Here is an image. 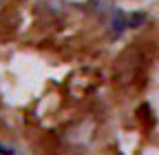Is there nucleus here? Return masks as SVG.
<instances>
[{
	"mask_svg": "<svg viewBox=\"0 0 159 155\" xmlns=\"http://www.w3.org/2000/svg\"><path fill=\"white\" fill-rule=\"evenodd\" d=\"M0 7H2V0H0Z\"/></svg>",
	"mask_w": 159,
	"mask_h": 155,
	"instance_id": "obj_4",
	"label": "nucleus"
},
{
	"mask_svg": "<svg viewBox=\"0 0 159 155\" xmlns=\"http://www.w3.org/2000/svg\"><path fill=\"white\" fill-rule=\"evenodd\" d=\"M126 29H128V25H126V13H124L122 9H115V11H113V18H111V35H113V38H119Z\"/></svg>",
	"mask_w": 159,
	"mask_h": 155,
	"instance_id": "obj_1",
	"label": "nucleus"
},
{
	"mask_svg": "<svg viewBox=\"0 0 159 155\" xmlns=\"http://www.w3.org/2000/svg\"><path fill=\"white\" fill-rule=\"evenodd\" d=\"M0 155H18V153H16L13 146H7V144L0 142Z\"/></svg>",
	"mask_w": 159,
	"mask_h": 155,
	"instance_id": "obj_3",
	"label": "nucleus"
},
{
	"mask_svg": "<svg viewBox=\"0 0 159 155\" xmlns=\"http://www.w3.org/2000/svg\"><path fill=\"white\" fill-rule=\"evenodd\" d=\"M146 22V13H133V16H126V25L137 29V27H142Z\"/></svg>",
	"mask_w": 159,
	"mask_h": 155,
	"instance_id": "obj_2",
	"label": "nucleus"
}]
</instances>
